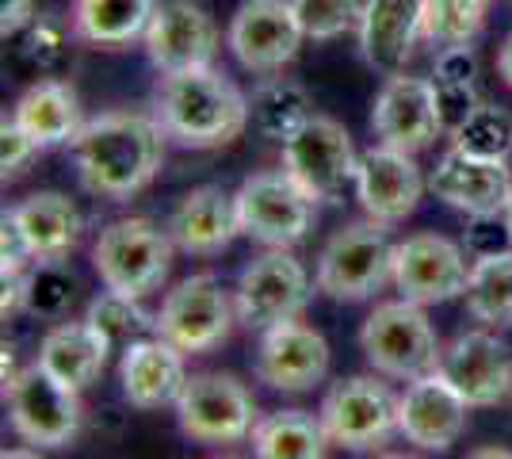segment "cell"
I'll return each mask as SVG.
<instances>
[{
  "label": "cell",
  "mask_w": 512,
  "mask_h": 459,
  "mask_svg": "<svg viewBox=\"0 0 512 459\" xmlns=\"http://www.w3.org/2000/svg\"><path fill=\"white\" fill-rule=\"evenodd\" d=\"M165 138L157 115L142 111H104L88 119L69 142L73 169L92 196L130 199L150 188L161 161H165Z\"/></svg>",
  "instance_id": "cell-1"
},
{
  "label": "cell",
  "mask_w": 512,
  "mask_h": 459,
  "mask_svg": "<svg viewBox=\"0 0 512 459\" xmlns=\"http://www.w3.org/2000/svg\"><path fill=\"white\" fill-rule=\"evenodd\" d=\"M153 115L161 131L188 150L230 146L253 123L245 92L214 66L165 73L153 92Z\"/></svg>",
  "instance_id": "cell-2"
},
{
  "label": "cell",
  "mask_w": 512,
  "mask_h": 459,
  "mask_svg": "<svg viewBox=\"0 0 512 459\" xmlns=\"http://www.w3.org/2000/svg\"><path fill=\"white\" fill-rule=\"evenodd\" d=\"M394 249L383 222H348L321 245L314 284L337 303H363L383 284H394Z\"/></svg>",
  "instance_id": "cell-3"
},
{
  "label": "cell",
  "mask_w": 512,
  "mask_h": 459,
  "mask_svg": "<svg viewBox=\"0 0 512 459\" xmlns=\"http://www.w3.org/2000/svg\"><path fill=\"white\" fill-rule=\"evenodd\" d=\"M172 253H176V241L169 226H157L153 219H115L107 222L92 245V264L107 291L146 299L150 291L165 284Z\"/></svg>",
  "instance_id": "cell-4"
},
{
  "label": "cell",
  "mask_w": 512,
  "mask_h": 459,
  "mask_svg": "<svg viewBox=\"0 0 512 459\" xmlns=\"http://www.w3.org/2000/svg\"><path fill=\"white\" fill-rule=\"evenodd\" d=\"M234 199L241 234L268 249H295L310 234L318 215V199L287 169H264V173L245 176Z\"/></svg>",
  "instance_id": "cell-5"
},
{
  "label": "cell",
  "mask_w": 512,
  "mask_h": 459,
  "mask_svg": "<svg viewBox=\"0 0 512 459\" xmlns=\"http://www.w3.org/2000/svg\"><path fill=\"white\" fill-rule=\"evenodd\" d=\"M360 349L367 364L386 379H417V375L436 372L440 364V341L428 322L425 306L394 299L379 303L360 329Z\"/></svg>",
  "instance_id": "cell-6"
},
{
  "label": "cell",
  "mask_w": 512,
  "mask_h": 459,
  "mask_svg": "<svg viewBox=\"0 0 512 459\" xmlns=\"http://www.w3.org/2000/svg\"><path fill=\"white\" fill-rule=\"evenodd\" d=\"M256 398L230 372H195L176 398V425L195 444H237L253 437Z\"/></svg>",
  "instance_id": "cell-7"
},
{
  "label": "cell",
  "mask_w": 512,
  "mask_h": 459,
  "mask_svg": "<svg viewBox=\"0 0 512 459\" xmlns=\"http://www.w3.org/2000/svg\"><path fill=\"white\" fill-rule=\"evenodd\" d=\"M318 417L329 444L371 452L398 433V394L379 375H348L325 391Z\"/></svg>",
  "instance_id": "cell-8"
},
{
  "label": "cell",
  "mask_w": 512,
  "mask_h": 459,
  "mask_svg": "<svg viewBox=\"0 0 512 459\" xmlns=\"http://www.w3.org/2000/svg\"><path fill=\"white\" fill-rule=\"evenodd\" d=\"M237 322V303L222 280L214 272H195L188 280L172 287L165 303L157 310V337H165L169 345L184 356L218 349Z\"/></svg>",
  "instance_id": "cell-9"
},
{
  "label": "cell",
  "mask_w": 512,
  "mask_h": 459,
  "mask_svg": "<svg viewBox=\"0 0 512 459\" xmlns=\"http://www.w3.org/2000/svg\"><path fill=\"white\" fill-rule=\"evenodd\" d=\"M12 433L35 448H69L81 433V394L31 364L4 383Z\"/></svg>",
  "instance_id": "cell-10"
},
{
  "label": "cell",
  "mask_w": 512,
  "mask_h": 459,
  "mask_svg": "<svg viewBox=\"0 0 512 459\" xmlns=\"http://www.w3.org/2000/svg\"><path fill=\"white\" fill-rule=\"evenodd\" d=\"M234 303L237 322L260 333L279 322H295L310 303V276L291 249H268L241 268Z\"/></svg>",
  "instance_id": "cell-11"
},
{
  "label": "cell",
  "mask_w": 512,
  "mask_h": 459,
  "mask_svg": "<svg viewBox=\"0 0 512 459\" xmlns=\"http://www.w3.org/2000/svg\"><path fill=\"white\" fill-rule=\"evenodd\" d=\"M283 169L321 203V199H337L348 184H356L360 153L337 119L314 115L283 142Z\"/></svg>",
  "instance_id": "cell-12"
},
{
  "label": "cell",
  "mask_w": 512,
  "mask_h": 459,
  "mask_svg": "<svg viewBox=\"0 0 512 459\" xmlns=\"http://www.w3.org/2000/svg\"><path fill=\"white\" fill-rule=\"evenodd\" d=\"M302 31L291 0H245L237 4L234 20L226 27V46L249 73H279L295 62Z\"/></svg>",
  "instance_id": "cell-13"
},
{
  "label": "cell",
  "mask_w": 512,
  "mask_h": 459,
  "mask_svg": "<svg viewBox=\"0 0 512 459\" xmlns=\"http://www.w3.org/2000/svg\"><path fill=\"white\" fill-rule=\"evenodd\" d=\"M467 253L444 234H409L394 249V287L417 306L451 303L467 295Z\"/></svg>",
  "instance_id": "cell-14"
},
{
  "label": "cell",
  "mask_w": 512,
  "mask_h": 459,
  "mask_svg": "<svg viewBox=\"0 0 512 459\" xmlns=\"http://www.w3.org/2000/svg\"><path fill=\"white\" fill-rule=\"evenodd\" d=\"M371 131L383 146H394L402 153L428 150L444 134L432 81L409 77V73L386 77V85L375 96V108H371Z\"/></svg>",
  "instance_id": "cell-15"
},
{
  "label": "cell",
  "mask_w": 512,
  "mask_h": 459,
  "mask_svg": "<svg viewBox=\"0 0 512 459\" xmlns=\"http://www.w3.org/2000/svg\"><path fill=\"white\" fill-rule=\"evenodd\" d=\"M436 372L467 398L470 410L497 406L512 394V352L493 329L459 333L451 345H444Z\"/></svg>",
  "instance_id": "cell-16"
},
{
  "label": "cell",
  "mask_w": 512,
  "mask_h": 459,
  "mask_svg": "<svg viewBox=\"0 0 512 459\" xmlns=\"http://www.w3.org/2000/svg\"><path fill=\"white\" fill-rule=\"evenodd\" d=\"M425 176L417 165V153H402L394 146H371L360 153V169H356V199H360L363 215L383 226L406 222L417 203L425 196Z\"/></svg>",
  "instance_id": "cell-17"
},
{
  "label": "cell",
  "mask_w": 512,
  "mask_h": 459,
  "mask_svg": "<svg viewBox=\"0 0 512 459\" xmlns=\"http://www.w3.org/2000/svg\"><path fill=\"white\" fill-rule=\"evenodd\" d=\"M467 410L470 402L440 372L417 375L398 394V433L425 452H448L467 433Z\"/></svg>",
  "instance_id": "cell-18"
},
{
  "label": "cell",
  "mask_w": 512,
  "mask_h": 459,
  "mask_svg": "<svg viewBox=\"0 0 512 459\" xmlns=\"http://www.w3.org/2000/svg\"><path fill=\"white\" fill-rule=\"evenodd\" d=\"M329 372V341L306 322H279L264 329L256 349V379L272 391L306 394Z\"/></svg>",
  "instance_id": "cell-19"
},
{
  "label": "cell",
  "mask_w": 512,
  "mask_h": 459,
  "mask_svg": "<svg viewBox=\"0 0 512 459\" xmlns=\"http://www.w3.org/2000/svg\"><path fill=\"white\" fill-rule=\"evenodd\" d=\"M428 192L436 199H444L455 211L470 215V219L505 215L509 196H512L509 161L470 157V153L451 146V150L436 161L432 176H428Z\"/></svg>",
  "instance_id": "cell-20"
},
{
  "label": "cell",
  "mask_w": 512,
  "mask_h": 459,
  "mask_svg": "<svg viewBox=\"0 0 512 459\" xmlns=\"http://www.w3.org/2000/svg\"><path fill=\"white\" fill-rule=\"evenodd\" d=\"M142 43L161 73L203 69L218 54V27L192 0H169V4H157Z\"/></svg>",
  "instance_id": "cell-21"
},
{
  "label": "cell",
  "mask_w": 512,
  "mask_h": 459,
  "mask_svg": "<svg viewBox=\"0 0 512 459\" xmlns=\"http://www.w3.org/2000/svg\"><path fill=\"white\" fill-rule=\"evenodd\" d=\"M360 54L386 77L402 73L417 39H425V0H363Z\"/></svg>",
  "instance_id": "cell-22"
},
{
  "label": "cell",
  "mask_w": 512,
  "mask_h": 459,
  "mask_svg": "<svg viewBox=\"0 0 512 459\" xmlns=\"http://www.w3.org/2000/svg\"><path fill=\"white\" fill-rule=\"evenodd\" d=\"M119 383H123V398L134 410H161V406H176V398L188 383L184 372V352L169 345L165 337H138L123 345V360H119Z\"/></svg>",
  "instance_id": "cell-23"
},
{
  "label": "cell",
  "mask_w": 512,
  "mask_h": 459,
  "mask_svg": "<svg viewBox=\"0 0 512 459\" xmlns=\"http://www.w3.org/2000/svg\"><path fill=\"white\" fill-rule=\"evenodd\" d=\"M169 234L180 253H192V257L222 253L241 234L237 199L230 192H222L218 184L192 188L169 215Z\"/></svg>",
  "instance_id": "cell-24"
},
{
  "label": "cell",
  "mask_w": 512,
  "mask_h": 459,
  "mask_svg": "<svg viewBox=\"0 0 512 459\" xmlns=\"http://www.w3.org/2000/svg\"><path fill=\"white\" fill-rule=\"evenodd\" d=\"M111 349H115V345H111L88 318H81V322H58V326L43 337L35 364H39L54 383H62L65 391L81 394L100 379Z\"/></svg>",
  "instance_id": "cell-25"
},
{
  "label": "cell",
  "mask_w": 512,
  "mask_h": 459,
  "mask_svg": "<svg viewBox=\"0 0 512 459\" xmlns=\"http://www.w3.org/2000/svg\"><path fill=\"white\" fill-rule=\"evenodd\" d=\"M12 119H16L43 150L73 142L77 131L85 127L77 92H73V85L58 81V77H46V81L27 88L20 100H16V108H12Z\"/></svg>",
  "instance_id": "cell-26"
},
{
  "label": "cell",
  "mask_w": 512,
  "mask_h": 459,
  "mask_svg": "<svg viewBox=\"0 0 512 459\" xmlns=\"http://www.w3.org/2000/svg\"><path fill=\"white\" fill-rule=\"evenodd\" d=\"M35 261H62L81 238V211L62 192H35L12 207Z\"/></svg>",
  "instance_id": "cell-27"
},
{
  "label": "cell",
  "mask_w": 512,
  "mask_h": 459,
  "mask_svg": "<svg viewBox=\"0 0 512 459\" xmlns=\"http://www.w3.org/2000/svg\"><path fill=\"white\" fill-rule=\"evenodd\" d=\"M153 12L157 0H73L69 23L81 43L119 50L146 35Z\"/></svg>",
  "instance_id": "cell-28"
},
{
  "label": "cell",
  "mask_w": 512,
  "mask_h": 459,
  "mask_svg": "<svg viewBox=\"0 0 512 459\" xmlns=\"http://www.w3.org/2000/svg\"><path fill=\"white\" fill-rule=\"evenodd\" d=\"M325 444L321 417L306 410L264 414L253 429V459H325Z\"/></svg>",
  "instance_id": "cell-29"
},
{
  "label": "cell",
  "mask_w": 512,
  "mask_h": 459,
  "mask_svg": "<svg viewBox=\"0 0 512 459\" xmlns=\"http://www.w3.org/2000/svg\"><path fill=\"white\" fill-rule=\"evenodd\" d=\"M467 310L482 326H512V249L474 257L467 280Z\"/></svg>",
  "instance_id": "cell-30"
},
{
  "label": "cell",
  "mask_w": 512,
  "mask_h": 459,
  "mask_svg": "<svg viewBox=\"0 0 512 459\" xmlns=\"http://www.w3.org/2000/svg\"><path fill=\"white\" fill-rule=\"evenodd\" d=\"M249 108H253L256 131L264 134V138H276L279 146L299 131L302 123H310V119L318 115L314 104H310V92L302 85H295V81H287V77L264 81V85L253 92Z\"/></svg>",
  "instance_id": "cell-31"
},
{
  "label": "cell",
  "mask_w": 512,
  "mask_h": 459,
  "mask_svg": "<svg viewBox=\"0 0 512 459\" xmlns=\"http://www.w3.org/2000/svg\"><path fill=\"white\" fill-rule=\"evenodd\" d=\"M451 146L470 153V157H486V161H509L512 157V111L501 104H478L467 119L451 131Z\"/></svg>",
  "instance_id": "cell-32"
},
{
  "label": "cell",
  "mask_w": 512,
  "mask_h": 459,
  "mask_svg": "<svg viewBox=\"0 0 512 459\" xmlns=\"http://www.w3.org/2000/svg\"><path fill=\"white\" fill-rule=\"evenodd\" d=\"M77 295V276L62 261H35L23 272V310L31 318L62 322Z\"/></svg>",
  "instance_id": "cell-33"
},
{
  "label": "cell",
  "mask_w": 512,
  "mask_h": 459,
  "mask_svg": "<svg viewBox=\"0 0 512 459\" xmlns=\"http://www.w3.org/2000/svg\"><path fill=\"white\" fill-rule=\"evenodd\" d=\"M92 326L104 333L111 345H130L138 337H150L157 333V314H150L142 299H130V295H119V291H104L88 303L85 314Z\"/></svg>",
  "instance_id": "cell-34"
},
{
  "label": "cell",
  "mask_w": 512,
  "mask_h": 459,
  "mask_svg": "<svg viewBox=\"0 0 512 459\" xmlns=\"http://www.w3.org/2000/svg\"><path fill=\"white\" fill-rule=\"evenodd\" d=\"M490 0H425V39L459 46L470 43L486 23Z\"/></svg>",
  "instance_id": "cell-35"
},
{
  "label": "cell",
  "mask_w": 512,
  "mask_h": 459,
  "mask_svg": "<svg viewBox=\"0 0 512 459\" xmlns=\"http://www.w3.org/2000/svg\"><path fill=\"white\" fill-rule=\"evenodd\" d=\"M291 4H295L306 39L314 43H333L352 27H360V0H291Z\"/></svg>",
  "instance_id": "cell-36"
},
{
  "label": "cell",
  "mask_w": 512,
  "mask_h": 459,
  "mask_svg": "<svg viewBox=\"0 0 512 459\" xmlns=\"http://www.w3.org/2000/svg\"><path fill=\"white\" fill-rule=\"evenodd\" d=\"M27 62L39 66L43 73H58L69 62V31L58 20H39L27 27Z\"/></svg>",
  "instance_id": "cell-37"
},
{
  "label": "cell",
  "mask_w": 512,
  "mask_h": 459,
  "mask_svg": "<svg viewBox=\"0 0 512 459\" xmlns=\"http://www.w3.org/2000/svg\"><path fill=\"white\" fill-rule=\"evenodd\" d=\"M432 88H436V108H440V119H444L448 134L482 104L474 81H432Z\"/></svg>",
  "instance_id": "cell-38"
},
{
  "label": "cell",
  "mask_w": 512,
  "mask_h": 459,
  "mask_svg": "<svg viewBox=\"0 0 512 459\" xmlns=\"http://www.w3.org/2000/svg\"><path fill=\"white\" fill-rule=\"evenodd\" d=\"M39 150H43V146L23 131L16 119H4V123H0V173H4V180L23 173V165Z\"/></svg>",
  "instance_id": "cell-39"
},
{
  "label": "cell",
  "mask_w": 512,
  "mask_h": 459,
  "mask_svg": "<svg viewBox=\"0 0 512 459\" xmlns=\"http://www.w3.org/2000/svg\"><path fill=\"white\" fill-rule=\"evenodd\" d=\"M35 264V253L23 238L20 222L12 219V211H4L0 219V276H23Z\"/></svg>",
  "instance_id": "cell-40"
},
{
  "label": "cell",
  "mask_w": 512,
  "mask_h": 459,
  "mask_svg": "<svg viewBox=\"0 0 512 459\" xmlns=\"http://www.w3.org/2000/svg\"><path fill=\"white\" fill-rule=\"evenodd\" d=\"M478 77V58L467 43L444 46L436 54V66H432V81H474Z\"/></svg>",
  "instance_id": "cell-41"
},
{
  "label": "cell",
  "mask_w": 512,
  "mask_h": 459,
  "mask_svg": "<svg viewBox=\"0 0 512 459\" xmlns=\"http://www.w3.org/2000/svg\"><path fill=\"white\" fill-rule=\"evenodd\" d=\"M35 23V0H0V35L12 39Z\"/></svg>",
  "instance_id": "cell-42"
},
{
  "label": "cell",
  "mask_w": 512,
  "mask_h": 459,
  "mask_svg": "<svg viewBox=\"0 0 512 459\" xmlns=\"http://www.w3.org/2000/svg\"><path fill=\"white\" fill-rule=\"evenodd\" d=\"M497 73H501V81L512 88V31L501 39V46H497Z\"/></svg>",
  "instance_id": "cell-43"
},
{
  "label": "cell",
  "mask_w": 512,
  "mask_h": 459,
  "mask_svg": "<svg viewBox=\"0 0 512 459\" xmlns=\"http://www.w3.org/2000/svg\"><path fill=\"white\" fill-rule=\"evenodd\" d=\"M467 459H512V448H501V444H486V448H474Z\"/></svg>",
  "instance_id": "cell-44"
},
{
  "label": "cell",
  "mask_w": 512,
  "mask_h": 459,
  "mask_svg": "<svg viewBox=\"0 0 512 459\" xmlns=\"http://www.w3.org/2000/svg\"><path fill=\"white\" fill-rule=\"evenodd\" d=\"M0 459H39V456H35L31 448H12V452H4Z\"/></svg>",
  "instance_id": "cell-45"
},
{
  "label": "cell",
  "mask_w": 512,
  "mask_h": 459,
  "mask_svg": "<svg viewBox=\"0 0 512 459\" xmlns=\"http://www.w3.org/2000/svg\"><path fill=\"white\" fill-rule=\"evenodd\" d=\"M505 222H509V230H512V196H509V207H505Z\"/></svg>",
  "instance_id": "cell-46"
},
{
  "label": "cell",
  "mask_w": 512,
  "mask_h": 459,
  "mask_svg": "<svg viewBox=\"0 0 512 459\" xmlns=\"http://www.w3.org/2000/svg\"><path fill=\"white\" fill-rule=\"evenodd\" d=\"M379 459H417V456H398V452H394V456H379Z\"/></svg>",
  "instance_id": "cell-47"
}]
</instances>
